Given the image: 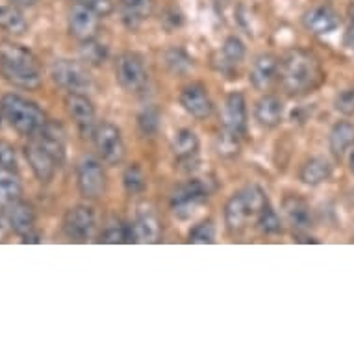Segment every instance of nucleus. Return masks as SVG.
Returning <instances> with one entry per match:
<instances>
[{
  "label": "nucleus",
  "instance_id": "f257e3e1",
  "mask_svg": "<svg viewBox=\"0 0 354 354\" xmlns=\"http://www.w3.org/2000/svg\"><path fill=\"white\" fill-rule=\"evenodd\" d=\"M279 76L288 95L310 93L325 80L319 59L302 48H293L286 54L280 62Z\"/></svg>",
  "mask_w": 354,
  "mask_h": 354
},
{
  "label": "nucleus",
  "instance_id": "f03ea898",
  "mask_svg": "<svg viewBox=\"0 0 354 354\" xmlns=\"http://www.w3.org/2000/svg\"><path fill=\"white\" fill-rule=\"evenodd\" d=\"M0 75L4 80L21 89H35L41 84V65L28 48L12 41H2Z\"/></svg>",
  "mask_w": 354,
  "mask_h": 354
},
{
  "label": "nucleus",
  "instance_id": "7ed1b4c3",
  "mask_svg": "<svg viewBox=\"0 0 354 354\" xmlns=\"http://www.w3.org/2000/svg\"><path fill=\"white\" fill-rule=\"evenodd\" d=\"M0 102H2L4 119L21 136L32 138L47 122V117H45V113H43L39 106L32 102V100L24 99L21 95L8 93L0 99Z\"/></svg>",
  "mask_w": 354,
  "mask_h": 354
},
{
  "label": "nucleus",
  "instance_id": "20e7f679",
  "mask_svg": "<svg viewBox=\"0 0 354 354\" xmlns=\"http://www.w3.org/2000/svg\"><path fill=\"white\" fill-rule=\"evenodd\" d=\"M212 192H214V187H212L209 180H203V178L187 180L186 184L176 187L173 195H171V209H173V214L178 215L180 219L192 217L195 208L201 203H204L212 195Z\"/></svg>",
  "mask_w": 354,
  "mask_h": 354
},
{
  "label": "nucleus",
  "instance_id": "39448f33",
  "mask_svg": "<svg viewBox=\"0 0 354 354\" xmlns=\"http://www.w3.org/2000/svg\"><path fill=\"white\" fill-rule=\"evenodd\" d=\"M115 78L128 93H141L149 87L147 67L136 53H122L115 59Z\"/></svg>",
  "mask_w": 354,
  "mask_h": 354
},
{
  "label": "nucleus",
  "instance_id": "423d86ee",
  "mask_svg": "<svg viewBox=\"0 0 354 354\" xmlns=\"http://www.w3.org/2000/svg\"><path fill=\"white\" fill-rule=\"evenodd\" d=\"M93 145L100 160L110 165H117L124 158V141H122L121 130L113 122H100L93 130Z\"/></svg>",
  "mask_w": 354,
  "mask_h": 354
},
{
  "label": "nucleus",
  "instance_id": "0eeeda50",
  "mask_svg": "<svg viewBox=\"0 0 354 354\" xmlns=\"http://www.w3.org/2000/svg\"><path fill=\"white\" fill-rule=\"evenodd\" d=\"M50 76L59 87L67 89L69 93H82L91 87V76L86 67L73 59H56L50 65Z\"/></svg>",
  "mask_w": 354,
  "mask_h": 354
},
{
  "label": "nucleus",
  "instance_id": "6e6552de",
  "mask_svg": "<svg viewBox=\"0 0 354 354\" xmlns=\"http://www.w3.org/2000/svg\"><path fill=\"white\" fill-rule=\"evenodd\" d=\"M78 192L86 198H99L106 192V173L102 163L93 156H84L76 167Z\"/></svg>",
  "mask_w": 354,
  "mask_h": 354
},
{
  "label": "nucleus",
  "instance_id": "1a4fd4ad",
  "mask_svg": "<svg viewBox=\"0 0 354 354\" xmlns=\"http://www.w3.org/2000/svg\"><path fill=\"white\" fill-rule=\"evenodd\" d=\"M64 234L73 241L84 243L87 239H91L95 232V212L86 204H76L73 208L67 209L62 223Z\"/></svg>",
  "mask_w": 354,
  "mask_h": 354
},
{
  "label": "nucleus",
  "instance_id": "9d476101",
  "mask_svg": "<svg viewBox=\"0 0 354 354\" xmlns=\"http://www.w3.org/2000/svg\"><path fill=\"white\" fill-rule=\"evenodd\" d=\"M65 110L67 115L73 119V122L78 128V132L84 136L93 134L97 127V113L91 100L84 93H67L65 95Z\"/></svg>",
  "mask_w": 354,
  "mask_h": 354
},
{
  "label": "nucleus",
  "instance_id": "9b49d317",
  "mask_svg": "<svg viewBox=\"0 0 354 354\" xmlns=\"http://www.w3.org/2000/svg\"><path fill=\"white\" fill-rule=\"evenodd\" d=\"M180 106L189 113L192 117L198 119V121H204L212 115L214 111V102L209 99L208 89L203 86V84H187L186 87H182L180 91Z\"/></svg>",
  "mask_w": 354,
  "mask_h": 354
},
{
  "label": "nucleus",
  "instance_id": "f8f14e48",
  "mask_svg": "<svg viewBox=\"0 0 354 354\" xmlns=\"http://www.w3.org/2000/svg\"><path fill=\"white\" fill-rule=\"evenodd\" d=\"M69 32L78 41H89L97 37L100 28V15L82 4H73L69 10Z\"/></svg>",
  "mask_w": 354,
  "mask_h": 354
},
{
  "label": "nucleus",
  "instance_id": "ddd939ff",
  "mask_svg": "<svg viewBox=\"0 0 354 354\" xmlns=\"http://www.w3.org/2000/svg\"><path fill=\"white\" fill-rule=\"evenodd\" d=\"M24 156L28 160L35 178L39 182H45V184L53 180L54 174L59 169L58 163L54 162V158L39 145V141L35 138H30L28 143L24 145Z\"/></svg>",
  "mask_w": 354,
  "mask_h": 354
},
{
  "label": "nucleus",
  "instance_id": "4468645a",
  "mask_svg": "<svg viewBox=\"0 0 354 354\" xmlns=\"http://www.w3.org/2000/svg\"><path fill=\"white\" fill-rule=\"evenodd\" d=\"M130 228H132L134 243H156L162 236L160 221H158L154 209H151L149 206H140Z\"/></svg>",
  "mask_w": 354,
  "mask_h": 354
},
{
  "label": "nucleus",
  "instance_id": "2eb2a0df",
  "mask_svg": "<svg viewBox=\"0 0 354 354\" xmlns=\"http://www.w3.org/2000/svg\"><path fill=\"white\" fill-rule=\"evenodd\" d=\"M247 102L239 91H234L225 100V111H223V127L230 130L232 134L243 136L247 132Z\"/></svg>",
  "mask_w": 354,
  "mask_h": 354
},
{
  "label": "nucleus",
  "instance_id": "dca6fc26",
  "mask_svg": "<svg viewBox=\"0 0 354 354\" xmlns=\"http://www.w3.org/2000/svg\"><path fill=\"white\" fill-rule=\"evenodd\" d=\"M302 24L315 35H328L339 28V15L330 6H315L302 15Z\"/></svg>",
  "mask_w": 354,
  "mask_h": 354
},
{
  "label": "nucleus",
  "instance_id": "f3484780",
  "mask_svg": "<svg viewBox=\"0 0 354 354\" xmlns=\"http://www.w3.org/2000/svg\"><path fill=\"white\" fill-rule=\"evenodd\" d=\"M39 141V145L54 158V162L58 163L59 167L65 163V156H67V145H65V132L64 128L56 124V122L47 121L45 127L41 128L39 132L32 136Z\"/></svg>",
  "mask_w": 354,
  "mask_h": 354
},
{
  "label": "nucleus",
  "instance_id": "a211bd4d",
  "mask_svg": "<svg viewBox=\"0 0 354 354\" xmlns=\"http://www.w3.org/2000/svg\"><path fill=\"white\" fill-rule=\"evenodd\" d=\"M252 215H254V212L250 208L243 189L234 193L232 197L227 201V204H225V225H227L230 234L241 232L245 225H247L249 217H252Z\"/></svg>",
  "mask_w": 354,
  "mask_h": 354
},
{
  "label": "nucleus",
  "instance_id": "6ab92c4d",
  "mask_svg": "<svg viewBox=\"0 0 354 354\" xmlns=\"http://www.w3.org/2000/svg\"><path fill=\"white\" fill-rule=\"evenodd\" d=\"M245 54H247V48H245L243 41L236 37V35H230V37L225 39L219 53L214 56V67L219 73L232 75L234 69L243 62Z\"/></svg>",
  "mask_w": 354,
  "mask_h": 354
},
{
  "label": "nucleus",
  "instance_id": "aec40b11",
  "mask_svg": "<svg viewBox=\"0 0 354 354\" xmlns=\"http://www.w3.org/2000/svg\"><path fill=\"white\" fill-rule=\"evenodd\" d=\"M280 62L277 56L273 54H260L258 58L252 62V67L249 71V82L250 86L258 89V91H263L268 89L273 80L279 75Z\"/></svg>",
  "mask_w": 354,
  "mask_h": 354
},
{
  "label": "nucleus",
  "instance_id": "412c9836",
  "mask_svg": "<svg viewBox=\"0 0 354 354\" xmlns=\"http://www.w3.org/2000/svg\"><path fill=\"white\" fill-rule=\"evenodd\" d=\"M254 119L263 128L279 127L284 119V104L274 95H263L254 104Z\"/></svg>",
  "mask_w": 354,
  "mask_h": 354
},
{
  "label": "nucleus",
  "instance_id": "4be33fe9",
  "mask_svg": "<svg viewBox=\"0 0 354 354\" xmlns=\"http://www.w3.org/2000/svg\"><path fill=\"white\" fill-rule=\"evenodd\" d=\"M282 209H284L286 219L295 230H308L312 227V209L310 204L299 195H288L282 201Z\"/></svg>",
  "mask_w": 354,
  "mask_h": 354
},
{
  "label": "nucleus",
  "instance_id": "5701e85b",
  "mask_svg": "<svg viewBox=\"0 0 354 354\" xmlns=\"http://www.w3.org/2000/svg\"><path fill=\"white\" fill-rule=\"evenodd\" d=\"M23 197V184L17 171L0 169V209L8 212Z\"/></svg>",
  "mask_w": 354,
  "mask_h": 354
},
{
  "label": "nucleus",
  "instance_id": "b1692460",
  "mask_svg": "<svg viewBox=\"0 0 354 354\" xmlns=\"http://www.w3.org/2000/svg\"><path fill=\"white\" fill-rule=\"evenodd\" d=\"M332 165L328 160L321 156H314L306 160L299 171V180L306 186H319L323 182L330 180Z\"/></svg>",
  "mask_w": 354,
  "mask_h": 354
},
{
  "label": "nucleus",
  "instance_id": "393cba45",
  "mask_svg": "<svg viewBox=\"0 0 354 354\" xmlns=\"http://www.w3.org/2000/svg\"><path fill=\"white\" fill-rule=\"evenodd\" d=\"M8 221H10V227H12V232H15L17 236L23 238L24 234H28L34 230L35 225V209L32 204L24 203L23 198L15 203L12 208L6 212Z\"/></svg>",
  "mask_w": 354,
  "mask_h": 354
},
{
  "label": "nucleus",
  "instance_id": "a878e982",
  "mask_svg": "<svg viewBox=\"0 0 354 354\" xmlns=\"http://www.w3.org/2000/svg\"><path fill=\"white\" fill-rule=\"evenodd\" d=\"M354 145V124L348 121L336 122L328 136V147L336 158H343Z\"/></svg>",
  "mask_w": 354,
  "mask_h": 354
},
{
  "label": "nucleus",
  "instance_id": "bb28decb",
  "mask_svg": "<svg viewBox=\"0 0 354 354\" xmlns=\"http://www.w3.org/2000/svg\"><path fill=\"white\" fill-rule=\"evenodd\" d=\"M171 151L174 158L180 162H187L197 156L198 152V138L189 128H180L171 140Z\"/></svg>",
  "mask_w": 354,
  "mask_h": 354
},
{
  "label": "nucleus",
  "instance_id": "cd10ccee",
  "mask_svg": "<svg viewBox=\"0 0 354 354\" xmlns=\"http://www.w3.org/2000/svg\"><path fill=\"white\" fill-rule=\"evenodd\" d=\"M0 30L12 35H23L28 30V23H26L21 8L13 6V4L0 6Z\"/></svg>",
  "mask_w": 354,
  "mask_h": 354
},
{
  "label": "nucleus",
  "instance_id": "c85d7f7f",
  "mask_svg": "<svg viewBox=\"0 0 354 354\" xmlns=\"http://www.w3.org/2000/svg\"><path fill=\"white\" fill-rule=\"evenodd\" d=\"M121 10L124 21L138 24L151 15L152 0H121Z\"/></svg>",
  "mask_w": 354,
  "mask_h": 354
},
{
  "label": "nucleus",
  "instance_id": "c756f323",
  "mask_svg": "<svg viewBox=\"0 0 354 354\" xmlns=\"http://www.w3.org/2000/svg\"><path fill=\"white\" fill-rule=\"evenodd\" d=\"M100 241L102 243H134L132 239V228L130 225H124L121 221H111L104 232L100 234Z\"/></svg>",
  "mask_w": 354,
  "mask_h": 354
},
{
  "label": "nucleus",
  "instance_id": "7c9ffc66",
  "mask_svg": "<svg viewBox=\"0 0 354 354\" xmlns=\"http://www.w3.org/2000/svg\"><path fill=\"white\" fill-rule=\"evenodd\" d=\"M122 186L130 195H140V193L145 192L147 187V178L145 173L141 171V167L138 163H132L124 169L122 173Z\"/></svg>",
  "mask_w": 354,
  "mask_h": 354
},
{
  "label": "nucleus",
  "instance_id": "2f4dec72",
  "mask_svg": "<svg viewBox=\"0 0 354 354\" xmlns=\"http://www.w3.org/2000/svg\"><path fill=\"white\" fill-rule=\"evenodd\" d=\"M163 58H165V65L173 71L174 75H186L187 71L193 67V59L178 47L169 48L167 53L163 54Z\"/></svg>",
  "mask_w": 354,
  "mask_h": 354
},
{
  "label": "nucleus",
  "instance_id": "473e14b6",
  "mask_svg": "<svg viewBox=\"0 0 354 354\" xmlns=\"http://www.w3.org/2000/svg\"><path fill=\"white\" fill-rule=\"evenodd\" d=\"M215 151L223 158H234L239 152V136L223 128V132H219L215 138Z\"/></svg>",
  "mask_w": 354,
  "mask_h": 354
},
{
  "label": "nucleus",
  "instance_id": "72a5a7b5",
  "mask_svg": "<svg viewBox=\"0 0 354 354\" xmlns=\"http://www.w3.org/2000/svg\"><path fill=\"white\" fill-rule=\"evenodd\" d=\"M258 228H260L261 232L263 234H279L282 232V221H280L279 214L274 212L273 206L271 204H266L263 208H261V212L258 215Z\"/></svg>",
  "mask_w": 354,
  "mask_h": 354
},
{
  "label": "nucleus",
  "instance_id": "f704fd0d",
  "mask_svg": "<svg viewBox=\"0 0 354 354\" xmlns=\"http://www.w3.org/2000/svg\"><path fill=\"white\" fill-rule=\"evenodd\" d=\"M187 241L189 243L197 245H209L215 241V225L214 221H203L189 230V236H187Z\"/></svg>",
  "mask_w": 354,
  "mask_h": 354
},
{
  "label": "nucleus",
  "instance_id": "c9c22d12",
  "mask_svg": "<svg viewBox=\"0 0 354 354\" xmlns=\"http://www.w3.org/2000/svg\"><path fill=\"white\" fill-rule=\"evenodd\" d=\"M138 124H140V130L143 134L154 136L160 130V111L156 108H147L138 117Z\"/></svg>",
  "mask_w": 354,
  "mask_h": 354
},
{
  "label": "nucleus",
  "instance_id": "e433bc0d",
  "mask_svg": "<svg viewBox=\"0 0 354 354\" xmlns=\"http://www.w3.org/2000/svg\"><path fill=\"white\" fill-rule=\"evenodd\" d=\"M82 56L86 62L93 65H99L102 59L106 58V48L104 45H100L95 39L82 41Z\"/></svg>",
  "mask_w": 354,
  "mask_h": 354
},
{
  "label": "nucleus",
  "instance_id": "4c0bfd02",
  "mask_svg": "<svg viewBox=\"0 0 354 354\" xmlns=\"http://www.w3.org/2000/svg\"><path fill=\"white\" fill-rule=\"evenodd\" d=\"M334 110L345 117L354 115V87L345 89V91L336 95V99H334Z\"/></svg>",
  "mask_w": 354,
  "mask_h": 354
},
{
  "label": "nucleus",
  "instance_id": "58836bf2",
  "mask_svg": "<svg viewBox=\"0 0 354 354\" xmlns=\"http://www.w3.org/2000/svg\"><path fill=\"white\" fill-rule=\"evenodd\" d=\"M0 169L17 171V156H15L13 147L6 141H0Z\"/></svg>",
  "mask_w": 354,
  "mask_h": 354
},
{
  "label": "nucleus",
  "instance_id": "ea45409f",
  "mask_svg": "<svg viewBox=\"0 0 354 354\" xmlns=\"http://www.w3.org/2000/svg\"><path fill=\"white\" fill-rule=\"evenodd\" d=\"M76 4H82V6L89 8L100 15V17H106L113 12V0H75Z\"/></svg>",
  "mask_w": 354,
  "mask_h": 354
},
{
  "label": "nucleus",
  "instance_id": "a19ab883",
  "mask_svg": "<svg viewBox=\"0 0 354 354\" xmlns=\"http://www.w3.org/2000/svg\"><path fill=\"white\" fill-rule=\"evenodd\" d=\"M10 230H12V227H10V221H8L6 212H4V214H0V241H4V239H6Z\"/></svg>",
  "mask_w": 354,
  "mask_h": 354
},
{
  "label": "nucleus",
  "instance_id": "79ce46f5",
  "mask_svg": "<svg viewBox=\"0 0 354 354\" xmlns=\"http://www.w3.org/2000/svg\"><path fill=\"white\" fill-rule=\"evenodd\" d=\"M343 43H345V47H347L348 50H354V21L351 23V26L347 28V32H345Z\"/></svg>",
  "mask_w": 354,
  "mask_h": 354
},
{
  "label": "nucleus",
  "instance_id": "37998d69",
  "mask_svg": "<svg viewBox=\"0 0 354 354\" xmlns=\"http://www.w3.org/2000/svg\"><path fill=\"white\" fill-rule=\"evenodd\" d=\"M13 6L21 8V10H26V8H34L39 0H10Z\"/></svg>",
  "mask_w": 354,
  "mask_h": 354
},
{
  "label": "nucleus",
  "instance_id": "c03bdc74",
  "mask_svg": "<svg viewBox=\"0 0 354 354\" xmlns=\"http://www.w3.org/2000/svg\"><path fill=\"white\" fill-rule=\"evenodd\" d=\"M348 169H351V173L354 174V151L353 154H351V158H348Z\"/></svg>",
  "mask_w": 354,
  "mask_h": 354
},
{
  "label": "nucleus",
  "instance_id": "a18cd8bd",
  "mask_svg": "<svg viewBox=\"0 0 354 354\" xmlns=\"http://www.w3.org/2000/svg\"><path fill=\"white\" fill-rule=\"evenodd\" d=\"M2 119H4V113H2V102H0V124H2Z\"/></svg>",
  "mask_w": 354,
  "mask_h": 354
}]
</instances>
